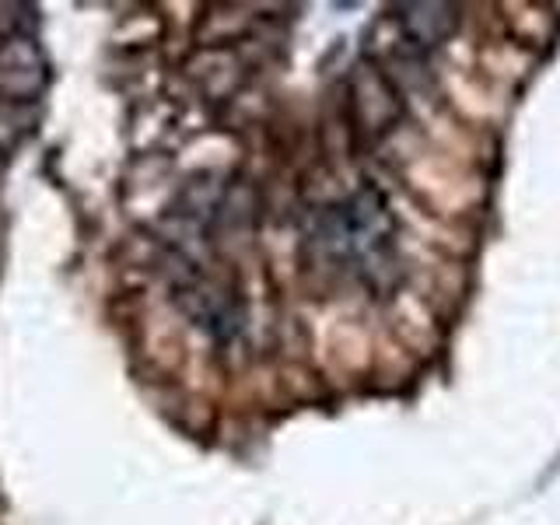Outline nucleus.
Returning <instances> with one entry per match:
<instances>
[{
  "instance_id": "nucleus-1",
  "label": "nucleus",
  "mask_w": 560,
  "mask_h": 525,
  "mask_svg": "<svg viewBox=\"0 0 560 525\" xmlns=\"http://www.w3.org/2000/svg\"><path fill=\"white\" fill-rule=\"evenodd\" d=\"M46 88V56L25 25L0 28V102H32Z\"/></svg>"
}]
</instances>
